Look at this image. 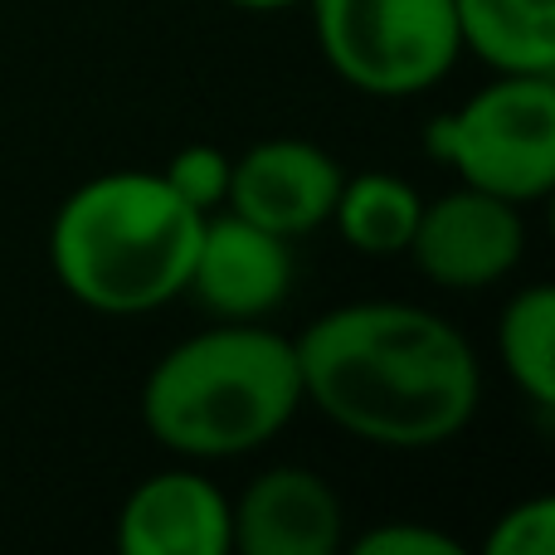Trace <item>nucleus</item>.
Returning a JSON list of instances; mask_svg holds the SVG:
<instances>
[{
  "mask_svg": "<svg viewBox=\"0 0 555 555\" xmlns=\"http://www.w3.org/2000/svg\"><path fill=\"white\" fill-rule=\"evenodd\" d=\"M302 404L385 453L453 443L482 404L473 341L420 302H341L293 336Z\"/></svg>",
  "mask_w": 555,
  "mask_h": 555,
  "instance_id": "f257e3e1",
  "label": "nucleus"
},
{
  "mask_svg": "<svg viewBox=\"0 0 555 555\" xmlns=\"http://www.w3.org/2000/svg\"><path fill=\"white\" fill-rule=\"evenodd\" d=\"M302 410L293 336L263 322H215L176 341L142 380V429L185 463L269 449Z\"/></svg>",
  "mask_w": 555,
  "mask_h": 555,
  "instance_id": "f03ea898",
  "label": "nucleus"
},
{
  "mask_svg": "<svg viewBox=\"0 0 555 555\" xmlns=\"http://www.w3.org/2000/svg\"><path fill=\"white\" fill-rule=\"evenodd\" d=\"M201 224L162 171H103L54 210L49 269L88 312L142 317L185 297Z\"/></svg>",
  "mask_w": 555,
  "mask_h": 555,
  "instance_id": "7ed1b4c3",
  "label": "nucleus"
},
{
  "mask_svg": "<svg viewBox=\"0 0 555 555\" xmlns=\"http://www.w3.org/2000/svg\"><path fill=\"white\" fill-rule=\"evenodd\" d=\"M424 152L459 185L537 205L555 191V74H492L424 127Z\"/></svg>",
  "mask_w": 555,
  "mask_h": 555,
  "instance_id": "20e7f679",
  "label": "nucleus"
},
{
  "mask_svg": "<svg viewBox=\"0 0 555 555\" xmlns=\"http://www.w3.org/2000/svg\"><path fill=\"white\" fill-rule=\"evenodd\" d=\"M317 49L365 98H420L453 74L463 44L453 0H307Z\"/></svg>",
  "mask_w": 555,
  "mask_h": 555,
  "instance_id": "39448f33",
  "label": "nucleus"
},
{
  "mask_svg": "<svg viewBox=\"0 0 555 555\" xmlns=\"http://www.w3.org/2000/svg\"><path fill=\"white\" fill-rule=\"evenodd\" d=\"M404 254L443 293H482L527 259V220L521 205L502 195L453 185L420 205V224Z\"/></svg>",
  "mask_w": 555,
  "mask_h": 555,
  "instance_id": "423d86ee",
  "label": "nucleus"
},
{
  "mask_svg": "<svg viewBox=\"0 0 555 555\" xmlns=\"http://www.w3.org/2000/svg\"><path fill=\"white\" fill-rule=\"evenodd\" d=\"M287 293H293V240L234 210L205 215L185 297H195L215 322H263L283 307Z\"/></svg>",
  "mask_w": 555,
  "mask_h": 555,
  "instance_id": "0eeeda50",
  "label": "nucleus"
},
{
  "mask_svg": "<svg viewBox=\"0 0 555 555\" xmlns=\"http://www.w3.org/2000/svg\"><path fill=\"white\" fill-rule=\"evenodd\" d=\"M341 176V162L326 146L307 142V137H269V142H254L244 156H234L224 210L244 215L283 240H302L332 220Z\"/></svg>",
  "mask_w": 555,
  "mask_h": 555,
  "instance_id": "6e6552de",
  "label": "nucleus"
},
{
  "mask_svg": "<svg viewBox=\"0 0 555 555\" xmlns=\"http://www.w3.org/2000/svg\"><path fill=\"white\" fill-rule=\"evenodd\" d=\"M346 546V507L317 468L278 463L230 498V551L244 555H336Z\"/></svg>",
  "mask_w": 555,
  "mask_h": 555,
  "instance_id": "1a4fd4ad",
  "label": "nucleus"
},
{
  "mask_svg": "<svg viewBox=\"0 0 555 555\" xmlns=\"http://www.w3.org/2000/svg\"><path fill=\"white\" fill-rule=\"evenodd\" d=\"M122 555H230V498L201 468L146 473L113 521Z\"/></svg>",
  "mask_w": 555,
  "mask_h": 555,
  "instance_id": "9d476101",
  "label": "nucleus"
},
{
  "mask_svg": "<svg viewBox=\"0 0 555 555\" xmlns=\"http://www.w3.org/2000/svg\"><path fill=\"white\" fill-rule=\"evenodd\" d=\"M453 20L492 74H555V0H453Z\"/></svg>",
  "mask_w": 555,
  "mask_h": 555,
  "instance_id": "9b49d317",
  "label": "nucleus"
},
{
  "mask_svg": "<svg viewBox=\"0 0 555 555\" xmlns=\"http://www.w3.org/2000/svg\"><path fill=\"white\" fill-rule=\"evenodd\" d=\"M420 205L424 195L404 176L361 171V176H341V191H336L326 224H336L346 249L365 254V259H400L414 240Z\"/></svg>",
  "mask_w": 555,
  "mask_h": 555,
  "instance_id": "f8f14e48",
  "label": "nucleus"
},
{
  "mask_svg": "<svg viewBox=\"0 0 555 555\" xmlns=\"http://www.w3.org/2000/svg\"><path fill=\"white\" fill-rule=\"evenodd\" d=\"M498 361L537 410L555 404V287L527 283L498 312Z\"/></svg>",
  "mask_w": 555,
  "mask_h": 555,
  "instance_id": "ddd939ff",
  "label": "nucleus"
},
{
  "mask_svg": "<svg viewBox=\"0 0 555 555\" xmlns=\"http://www.w3.org/2000/svg\"><path fill=\"white\" fill-rule=\"evenodd\" d=\"M230 166H234L230 152H220V146H210V142H195V146H181V152L162 166V181L171 185L195 215H215L230 201Z\"/></svg>",
  "mask_w": 555,
  "mask_h": 555,
  "instance_id": "4468645a",
  "label": "nucleus"
},
{
  "mask_svg": "<svg viewBox=\"0 0 555 555\" xmlns=\"http://www.w3.org/2000/svg\"><path fill=\"white\" fill-rule=\"evenodd\" d=\"M488 555H551L555 551V498H527L507 507L488 531Z\"/></svg>",
  "mask_w": 555,
  "mask_h": 555,
  "instance_id": "2eb2a0df",
  "label": "nucleus"
},
{
  "mask_svg": "<svg viewBox=\"0 0 555 555\" xmlns=\"http://www.w3.org/2000/svg\"><path fill=\"white\" fill-rule=\"evenodd\" d=\"M356 555H463V541L424 521H380L351 541Z\"/></svg>",
  "mask_w": 555,
  "mask_h": 555,
  "instance_id": "dca6fc26",
  "label": "nucleus"
},
{
  "mask_svg": "<svg viewBox=\"0 0 555 555\" xmlns=\"http://www.w3.org/2000/svg\"><path fill=\"white\" fill-rule=\"evenodd\" d=\"M234 10H254V15H273V10H293V5H307V0H224Z\"/></svg>",
  "mask_w": 555,
  "mask_h": 555,
  "instance_id": "f3484780",
  "label": "nucleus"
}]
</instances>
